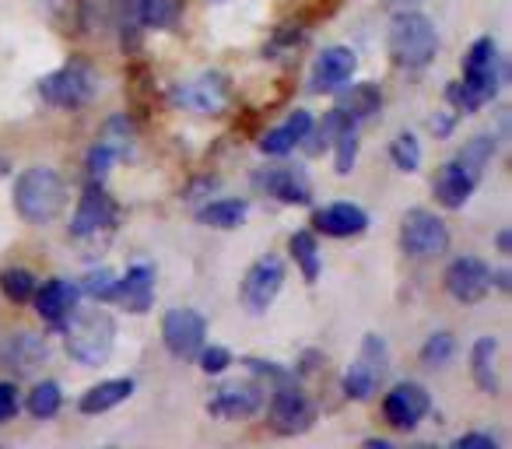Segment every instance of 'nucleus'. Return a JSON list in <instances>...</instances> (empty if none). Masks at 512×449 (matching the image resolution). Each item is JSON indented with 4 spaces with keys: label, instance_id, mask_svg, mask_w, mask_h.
Here are the masks:
<instances>
[{
    "label": "nucleus",
    "instance_id": "nucleus-1",
    "mask_svg": "<svg viewBox=\"0 0 512 449\" xmlns=\"http://www.w3.org/2000/svg\"><path fill=\"white\" fill-rule=\"evenodd\" d=\"M505 78H509V71H505V60L498 57L495 39L481 36L463 57V81H453L446 88V99L460 113H474V109H481L484 102H491L502 92Z\"/></svg>",
    "mask_w": 512,
    "mask_h": 449
},
{
    "label": "nucleus",
    "instance_id": "nucleus-2",
    "mask_svg": "<svg viewBox=\"0 0 512 449\" xmlns=\"http://www.w3.org/2000/svg\"><path fill=\"white\" fill-rule=\"evenodd\" d=\"M67 204V183L50 165H29L15 183V211L29 225H50Z\"/></svg>",
    "mask_w": 512,
    "mask_h": 449
},
{
    "label": "nucleus",
    "instance_id": "nucleus-3",
    "mask_svg": "<svg viewBox=\"0 0 512 449\" xmlns=\"http://www.w3.org/2000/svg\"><path fill=\"white\" fill-rule=\"evenodd\" d=\"M64 341H67V355L74 362L95 369V365L109 362V355H113L116 320L106 309H81V313L74 309L71 320L64 323Z\"/></svg>",
    "mask_w": 512,
    "mask_h": 449
},
{
    "label": "nucleus",
    "instance_id": "nucleus-4",
    "mask_svg": "<svg viewBox=\"0 0 512 449\" xmlns=\"http://www.w3.org/2000/svg\"><path fill=\"white\" fill-rule=\"evenodd\" d=\"M439 53V29L432 25V18H425L421 11H404L393 15L390 25V57L404 71H421L428 67Z\"/></svg>",
    "mask_w": 512,
    "mask_h": 449
},
{
    "label": "nucleus",
    "instance_id": "nucleus-5",
    "mask_svg": "<svg viewBox=\"0 0 512 449\" xmlns=\"http://www.w3.org/2000/svg\"><path fill=\"white\" fill-rule=\"evenodd\" d=\"M99 92V74L88 60H67L64 67H57L53 74H46L39 81V95L43 102L57 109H81L95 99Z\"/></svg>",
    "mask_w": 512,
    "mask_h": 449
},
{
    "label": "nucleus",
    "instance_id": "nucleus-6",
    "mask_svg": "<svg viewBox=\"0 0 512 449\" xmlns=\"http://www.w3.org/2000/svg\"><path fill=\"white\" fill-rule=\"evenodd\" d=\"M400 250L414 260H435L449 250V229L439 214L414 207L400 221Z\"/></svg>",
    "mask_w": 512,
    "mask_h": 449
},
{
    "label": "nucleus",
    "instance_id": "nucleus-7",
    "mask_svg": "<svg viewBox=\"0 0 512 449\" xmlns=\"http://www.w3.org/2000/svg\"><path fill=\"white\" fill-rule=\"evenodd\" d=\"M386 369H390V348H386V341L379 334H365L362 351H358V358L344 372V393L351 400H369L379 390V383H383Z\"/></svg>",
    "mask_w": 512,
    "mask_h": 449
},
{
    "label": "nucleus",
    "instance_id": "nucleus-8",
    "mask_svg": "<svg viewBox=\"0 0 512 449\" xmlns=\"http://www.w3.org/2000/svg\"><path fill=\"white\" fill-rule=\"evenodd\" d=\"M172 102H176L179 109H190V113L218 116V113H225L228 102H232V88H228V78L221 71H204V74H197V78L172 88Z\"/></svg>",
    "mask_w": 512,
    "mask_h": 449
},
{
    "label": "nucleus",
    "instance_id": "nucleus-9",
    "mask_svg": "<svg viewBox=\"0 0 512 449\" xmlns=\"http://www.w3.org/2000/svg\"><path fill=\"white\" fill-rule=\"evenodd\" d=\"M162 341L172 358L190 362V358H197V351L207 344V320L197 313V309H183V306L169 309L162 320Z\"/></svg>",
    "mask_w": 512,
    "mask_h": 449
},
{
    "label": "nucleus",
    "instance_id": "nucleus-10",
    "mask_svg": "<svg viewBox=\"0 0 512 449\" xmlns=\"http://www.w3.org/2000/svg\"><path fill=\"white\" fill-rule=\"evenodd\" d=\"M271 425L278 428L281 435H299L306 432L309 425L316 421V407L309 400V393L302 386H295L292 379L274 386L271 393Z\"/></svg>",
    "mask_w": 512,
    "mask_h": 449
},
{
    "label": "nucleus",
    "instance_id": "nucleus-11",
    "mask_svg": "<svg viewBox=\"0 0 512 449\" xmlns=\"http://www.w3.org/2000/svg\"><path fill=\"white\" fill-rule=\"evenodd\" d=\"M116 221V200L109 197L106 183H92L81 190L78 207H74V218H71V236L74 239H92L99 232L113 229Z\"/></svg>",
    "mask_w": 512,
    "mask_h": 449
},
{
    "label": "nucleus",
    "instance_id": "nucleus-12",
    "mask_svg": "<svg viewBox=\"0 0 512 449\" xmlns=\"http://www.w3.org/2000/svg\"><path fill=\"white\" fill-rule=\"evenodd\" d=\"M281 288H285V264H281V257H260L246 271V278H242L239 299L249 313H264V309L274 306Z\"/></svg>",
    "mask_w": 512,
    "mask_h": 449
},
{
    "label": "nucleus",
    "instance_id": "nucleus-13",
    "mask_svg": "<svg viewBox=\"0 0 512 449\" xmlns=\"http://www.w3.org/2000/svg\"><path fill=\"white\" fill-rule=\"evenodd\" d=\"M264 386L256 379H228L207 400V411L221 421H235V418H253L260 407H264Z\"/></svg>",
    "mask_w": 512,
    "mask_h": 449
},
{
    "label": "nucleus",
    "instance_id": "nucleus-14",
    "mask_svg": "<svg viewBox=\"0 0 512 449\" xmlns=\"http://www.w3.org/2000/svg\"><path fill=\"white\" fill-rule=\"evenodd\" d=\"M432 407V397L421 383H397L383 397V418L390 421L397 432H411Z\"/></svg>",
    "mask_w": 512,
    "mask_h": 449
},
{
    "label": "nucleus",
    "instance_id": "nucleus-15",
    "mask_svg": "<svg viewBox=\"0 0 512 449\" xmlns=\"http://www.w3.org/2000/svg\"><path fill=\"white\" fill-rule=\"evenodd\" d=\"M446 292L453 295L456 302L470 306V302H481L491 288V271L484 260L477 257H456L453 264L446 267Z\"/></svg>",
    "mask_w": 512,
    "mask_h": 449
},
{
    "label": "nucleus",
    "instance_id": "nucleus-16",
    "mask_svg": "<svg viewBox=\"0 0 512 449\" xmlns=\"http://www.w3.org/2000/svg\"><path fill=\"white\" fill-rule=\"evenodd\" d=\"M355 67H358L355 50H348V46H327V50L316 57L313 74H309V92H316V95L337 92V88H344L351 81Z\"/></svg>",
    "mask_w": 512,
    "mask_h": 449
},
{
    "label": "nucleus",
    "instance_id": "nucleus-17",
    "mask_svg": "<svg viewBox=\"0 0 512 449\" xmlns=\"http://www.w3.org/2000/svg\"><path fill=\"white\" fill-rule=\"evenodd\" d=\"M46 358H50V344L32 330H18V334L0 341V365L18 372V376H32Z\"/></svg>",
    "mask_w": 512,
    "mask_h": 449
},
{
    "label": "nucleus",
    "instance_id": "nucleus-18",
    "mask_svg": "<svg viewBox=\"0 0 512 449\" xmlns=\"http://www.w3.org/2000/svg\"><path fill=\"white\" fill-rule=\"evenodd\" d=\"M78 299H81V285H74V281H67V278H50L32 295L39 320H46L50 327H64L74 309H78Z\"/></svg>",
    "mask_w": 512,
    "mask_h": 449
},
{
    "label": "nucleus",
    "instance_id": "nucleus-19",
    "mask_svg": "<svg viewBox=\"0 0 512 449\" xmlns=\"http://www.w3.org/2000/svg\"><path fill=\"white\" fill-rule=\"evenodd\" d=\"M313 225L330 239H351V236H362V232L369 229V214H365L358 204L337 200V204H327L316 211Z\"/></svg>",
    "mask_w": 512,
    "mask_h": 449
},
{
    "label": "nucleus",
    "instance_id": "nucleus-20",
    "mask_svg": "<svg viewBox=\"0 0 512 449\" xmlns=\"http://www.w3.org/2000/svg\"><path fill=\"white\" fill-rule=\"evenodd\" d=\"M260 190L271 193L281 204H309L313 200V183L299 165H278L260 176Z\"/></svg>",
    "mask_w": 512,
    "mask_h": 449
},
{
    "label": "nucleus",
    "instance_id": "nucleus-21",
    "mask_svg": "<svg viewBox=\"0 0 512 449\" xmlns=\"http://www.w3.org/2000/svg\"><path fill=\"white\" fill-rule=\"evenodd\" d=\"M113 299L123 302L130 313H148L151 302H155V271H151V264L127 267V274L116 281Z\"/></svg>",
    "mask_w": 512,
    "mask_h": 449
},
{
    "label": "nucleus",
    "instance_id": "nucleus-22",
    "mask_svg": "<svg viewBox=\"0 0 512 449\" xmlns=\"http://www.w3.org/2000/svg\"><path fill=\"white\" fill-rule=\"evenodd\" d=\"M309 127H313V113L309 109H295L292 116H288L281 127H271L264 137H260V151L271 158H281L288 155V151H295L302 144V137L309 134Z\"/></svg>",
    "mask_w": 512,
    "mask_h": 449
},
{
    "label": "nucleus",
    "instance_id": "nucleus-23",
    "mask_svg": "<svg viewBox=\"0 0 512 449\" xmlns=\"http://www.w3.org/2000/svg\"><path fill=\"white\" fill-rule=\"evenodd\" d=\"M337 113L344 116L348 123H362L372 120V116L383 109V92H379L372 81H362V85H351V88H337Z\"/></svg>",
    "mask_w": 512,
    "mask_h": 449
},
{
    "label": "nucleus",
    "instance_id": "nucleus-24",
    "mask_svg": "<svg viewBox=\"0 0 512 449\" xmlns=\"http://www.w3.org/2000/svg\"><path fill=\"white\" fill-rule=\"evenodd\" d=\"M474 186L477 183L460 169V165L446 162L439 169V176H435V197H439V204L449 207V211H460V207L470 200V193H474Z\"/></svg>",
    "mask_w": 512,
    "mask_h": 449
},
{
    "label": "nucleus",
    "instance_id": "nucleus-25",
    "mask_svg": "<svg viewBox=\"0 0 512 449\" xmlns=\"http://www.w3.org/2000/svg\"><path fill=\"white\" fill-rule=\"evenodd\" d=\"M130 393H134V379H127V376L106 379V383H95L92 390L78 400V411L81 414H106V411H113L116 404H123Z\"/></svg>",
    "mask_w": 512,
    "mask_h": 449
},
{
    "label": "nucleus",
    "instance_id": "nucleus-26",
    "mask_svg": "<svg viewBox=\"0 0 512 449\" xmlns=\"http://www.w3.org/2000/svg\"><path fill=\"white\" fill-rule=\"evenodd\" d=\"M470 362H474V383L481 386V393L495 397L498 393V337H477L474 351H470Z\"/></svg>",
    "mask_w": 512,
    "mask_h": 449
},
{
    "label": "nucleus",
    "instance_id": "nucleus-27",
    "mask_svg": "<svg viewBox=\"0 0 512 449\" xmlns=\"http://www.w3.org/2000/svg\"><path fill=\"white\" fill-rule=\"evenodd\" d=\"M246 211H249L246 200H239V197H221V200H211L207 207H200L197 221H200V225H207V229L228 232V229H239L242 221H246Z\"/></svg>",
    "mask_w": 512,
    "mask_h": 449
},
{
    "label": "nucleus",
    "instance_id": "nucleus-28",
    "mask_svg": "<svg viewBox=\"0 0 512 449\" xmlns=\"http://www.w3.org/2000/svg\"><path fill=\"white\" fill-rule=\"evenodd\" d=\"M495 148H498L495 134H477V137H470V141L463 144L460 155H456L453 162L477 183V179L484 176V169H488V162L495 158Z\"/></svg>",
    "mask_w": 512,
    "mask_h": 449
},
{
    "label": "nucleus",
    "instance_id": "nucleus-29",
    "mask_svg": "<svg viewBox=\"0 0 512 449\" xmlns=\"http://www.w3.org/2000/svg\"><path fill=\"white\" fill-rule=\"evenodd\" d=\"M120 0H78V25L85 32H116Z\"/></svg>",
    "mask_w": 512,
    "mask_h": 449
},
{
    "label": "nucleus",
    "instance_id": "nucleus-30",
    "mask_svg": "<svg viewBox=\"0 0 512 449\" xmlns=\"http://www.w3.org/2000/svg\"><path fill=\"white\" fill-rule=\"evenodd\" d=\"M288 250H292V260L299 264L302 278H306L309 285H316L323 271V260H320V246H316L313 232H295V236L288 239Z\"/></svg>",
    "mask_w": 512,
    "mask_h": 449
},
{
    "label": "nucleus",
    "instance_id": "nucleus-31",
    "mask_svg": "<svg viewBox=\"0 0 512 449\" xmlns=\"http://www.w3.org/2000/svg\"><path fill=\"white\" fill-rule=\"evenodd\" d=\"M99 144L109 148L116 158H127L134 151V123H130L127 113H113L99 130Z\"/></svg>",
    "mask_w": 512,
    "mask_h": 449
},
{
    "label": "nucleus",
    "instance_id": "nucleus-32",
    "mask_svg": "<svg viewBox=\"0 0 512 449\" xmlns=\"http://www.w3.org/2000/svg\"><path fill=\"white\" fill-rule=\"evenodd\" d=\"M36 274L29 267H4L0 271V295L11 302V306H25L36 295Z\"/></svg>",
    "mask_w": 512,
    "mask_h": 449
},
{
    "label": "nucleus",
    "instance_id": "nucleus-33",
    "mask_svg": "<svg viewBox=\"0 0 512 449\" xmlns=\"http://www.w3.org/2000/svg\"><path fill=\"white\" fill-rule=\"evenodd\" d=\"M183 18V0H141L144 29H176Z\"/></svg>",
    "mask_w": 512,
    "mask_h": 449
},
{
    "label": "nucleus",
    "instance_id": "nucleus-34",
    "mask_svg": "<svg viewBox=\"0 0 512 449\" xmlns=\"http://www.w3.org/2000/svg\"><path fill=\"white\" fill-rule=\"evenodd\" d=\"M60 404H64V390H60V383H53V379H43V383L32 386L29 400H25V407H29L32 418L46 421L53 418V414L60 411Z\"/></svg>",
    "mask_w": 512,
    "mask_h": 449
},
{
    "label": "nucleus",
    "instance_id": "nucleus-35",
    "mask_svg": "<svg viewBox=\"0 0 512 449\" xmlns=\"http://www.w3.org/2000/svg\"><path fill=\"white\" fill-rule=\"evenodd\" d=\"M390 158H393V165H397L400 172H418V165H421V141L411 134V130H404V134L393 137Z\"/></svg>",
    "mask_w": 512,
    "mask_h": 449
},
{
    "label": "nucleus",
    "instance_id": "nucleus-36",
    "mask_svg": "<svg viewBox=\"0 0 512 449\" xmlns=\"http://www.w3.org/2000/svg\"><path fill=\"white\" fill-rule=\"evenodd\" d=\"M116 281H120V274L116 271H109V267H95V271H88L85 281H81V292L95 302H113Z\"/></svg>",
    "mask_w": 512,
    "mask_h": 449
},
{
    "label": "nucleus",
    "instance_id": "nucleus-37",
    "mask_svg": "<svg viewBox=\"0 0 512 449\" xmlns=\"http://www.w3.org/2000/svg\"><path fill=\"white\" fill-rule=\"evenodd\" d=\"M334 165L341 176H348L351 169H355V158H358V127H344L341 134L334 137Z\"/></svg>",
    "mask_w": 512,
    "mask_h": 449
},
{
    "label": "nucleus",
    "instance_id": "nucleus-38",
    "mask_svg": "<svg viewBox=\"0 0 512 449\" xmlns=\"http://www.w3.org/2000/svg\"><path fill=\"white\" fill-rule=\"evenodd\" d=\"M453 351H456L453 334H446V330H439V334L428 337L425 348H421V365H428V369H439V365H449V358H453Z\"/></svg>",
    "mask_w": 512,
    "mask_h": 449
},
{
    "label": "nucleus",
    "instance_id": "nucleus-39",
    "mask_svg": "<svg viewBox=\"0 0 512 449\" xmlns=\"http://www.w3.org/2000/svg\"><path fill=\"white\" fill-rule=\"evenodd\" d=\"M197 362H200V369L207 372V376H221V372L232 365V351L228 348H221V344H211V348H200L197 351Z\"/></svg>",
    "mask_w": 512,
    "mask_h": 449
},
{
    "label": "nucleus",
    "instance_id": "nucleus-40",
    "mask_svg": "<svg viewBox=\"0 0 512 449\" xmlns=\"http://www.w3.org/2000/svg\"><path fill=\"white\" fill-rule=\"evenodd\" d=\"M116 162V155L109 148H102L99 141H95V148L88 151V179H92V183H106V176H109V165Z\"/></svg>",
    "mask_w": 512,
    "mask_h": 449
},
{
    "label": "nucleus",
    "instance_id": "nucleus-41",
    "mask_svg": "<svg viewBox=\"0 0 512 449\" xmlns=\"http://www.w3.org/2000/svg\"><path fill=\"white\" fill-rule=\"evenodd\" d=\"M18 414V386L15 383H0V425L11 421Z\"/></svg>",
    "mask_w": 512,
    "mask_h": 449
},
{
    "label": "nucleus",
    "instance_id": "nucleus-42",
    "mask_svg": "<svg viewBox=\"0 0 512 449\" xmlns=\"http://www.w3.org/2000/svg\"><path fill=\"white\" fill-rule=\"evenodd\" d=\"M453 446L456 449H498V442L491 439V435H484V432H467V435H460Z\"/></svg>",
    "mask_w": 512,
    "mask_h": 449
},
{
    "label": "nucleus",
    "instance_id": "nucleus-43",
    "mask_svg": "<svg viewBox=\"0 0 512 449\" xmlns=\"http://www.w3.org/2000/svg\"><path fill=\"white\" fill-rule=\"evenodd\" d=\"M428 127H432V134L449 137V134H453V127H456V113H435Z\"/></svg>",
    "mask_w": 512,
    "mask_h": 449
},
{
    "label": "nucleus",
    "instance_id": "nucleus-44",
    "mask_svg": "<svg viewBox=\"0 0 512 449\" xmlns=\"http://www.w3.org/2000/svg\"><path fill=\"white\" fill-rule=\"evenodd\" d=\"M421 0H386V8L393 11V15H404V11H418Z\"/></svg>",
    "mask_w": 512,
    "mask_h": 449
},
{
    "label": "nucleus",
    "instance_id": "nucleus-45",
    "mask_svg": "<svg viewBox=\"0 0 512 449\" xmlns=\"http://www.w3.org/2000/svg\"><path fill=\"white\" fill-rule=\"evenodd\" d=\"M491 285H498V292H509V271H505V267H502V271H498V274H491Z\"/></svg>",
    "mask_w": 512,
    "mask_h": 449
},
{
    "label": "nucleus",
    "instance_id": "nucleus-46",
    "mask_svg": "<svg viewBox=\"0 0 512 449\" xmlns=\"http://www.w3.org/2000/svg\"><path fill=\"white\" fill-rule=\"evenodd\" d=\"M495 243H498V250H502V253H509V250H512V232H509V229H502V232H498Z\"/></svg>",
    "mask_w": 512,
    "mask_h": 449
},
{
    "label": "nucleus",
    "instance_id": "nucleus-47",
    "mask_svg": "<svg viewBox=\"0 0 512 449\" xmlns=\"http://www.w3.org/2000/svg\"><path fill=\"white\" fill-rule=\"evenodd\" d=\"M365 446H372V449H390V439H365Z\"/></svg>",
    "mask_w": 512,
    "mask_h": 449
}]
</instances>
